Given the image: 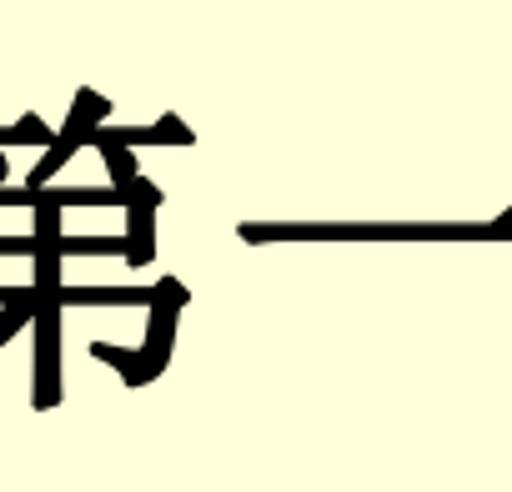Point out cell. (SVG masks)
Instances as JSON below:
<instances>
[{
	"label": "cell",
	"instance_id": "cell-6",
	"mask_svg": "<svg viewBox=\"0 0 512 492\" xmlns=\"http://www.w3.org/2000/svg\"><path fill=\"white\" fill-rule=\"evenodd\" d=\"M497 221H502V231H507V236H512V206H507V211H502V216H497Z\"/></svg>",
	"mask_w": 512,
	"mask_h": 492
},
{
	"label": "cell",
	"instance_id": "cell-7",
	"mask_svg": "<svg viewBox=\"0 0 512 492\" xmlns=\"http://www.w3.org/2000/svg\"><path fill=\"white\" fill-rule=\"evenodd\" d=\"M0 191H6V156H0Z\"/></svg>",
	"mask_w": 512,
	"mask_h": 492
},
{
	"label": "cell",
	"instance_id": "cell-3",
	"mask_svg": "<svg viewBox=\"0 0 512 492\" xmlns=\"http://www.w3.org/2000/svg\"><path fill=\"white\" fill-rule=\"evenodd\" d=\"M36 327H41V407L46 402H56V307H46L41 317H36Z\"/></svg>",
	"mask_w": 512,
	"mask_h": 492
},
{
	"label": "cell",
	"instance_id": "cell-2",
	"mask_svg": "<svg viewBox=\"0 0 512 492\" xmlns=\"http://www.w3.org/2000/svg\"><path fill=\"white\" fill-rule=\"evenodd\" d=\"M41 201H51L61 211L66 206H131V196L116 191V186H46Z\"/></svg>",
	"mask_w": 512,
	"mask_h": 492
},
{
	"label": "cell",
	"instance_id": "cell-1",
	"mask_svg": "<svg viewBox=\"0 0 512 492\" xmlns=\"http://www.w3.org/2000/svg\"><path fill=\"white\" fill-rule=\"evenodd\" d=\"M166 201V191L156 186V181H146V176H136V186H131V206H126V216H131V226H126V241H131V252H126V262L131 267H146L151 257H156V206Z\"/></svg>",
	"mask_w": 512,
	"mask_h": 492
},
{
	"label": "cell",
	"instance_id": "cell-5",
	"mask_svg": "<svg viewBox=\"0 0 512 492\" xmlns=\"http://www.w3.org/2000/svg\"><path fill=\"white\" fill-rule=\"evenodd\" d=\"M0 206H41V191H0Z\"/></svg>",
	"mask_w": 512,
	"mask_h": 492
},
{
	"label": "cell",
	"instance_id": "cell-4",
	"mask_svg": "<svg viewBox=\"0 0 512 492\" xmlns=\"http://www.w3.org/2000/svg\"><path fill=\"white\" fill-rule=\"evenodd\" d=\"M16 252L36 262V236H0V257H16Z\"/></svg>",
	"mask_w": 512,
	"mask_h": 492
}]
</instances>
